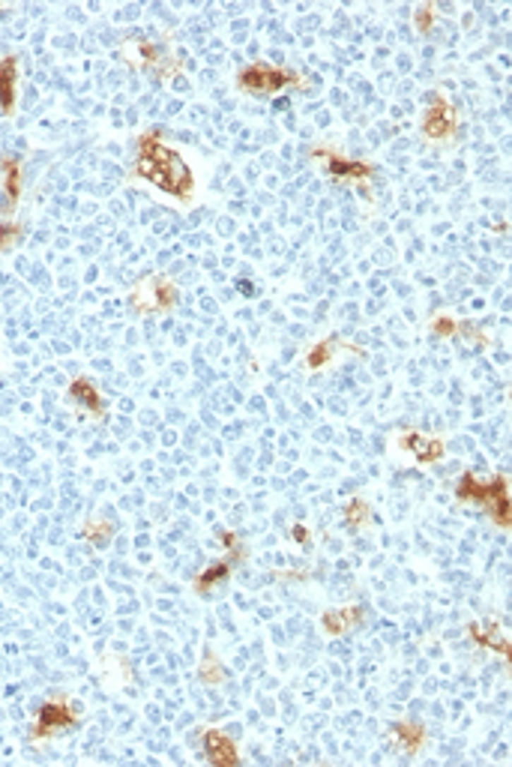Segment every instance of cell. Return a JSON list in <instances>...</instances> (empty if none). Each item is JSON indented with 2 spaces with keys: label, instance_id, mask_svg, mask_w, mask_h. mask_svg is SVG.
Here are the masks:
<instances>
[{
  "label": "cell",
  "instance_id": "obj_1",
  "mask_svg": "<svg viewBox=\"0 0 512 767\" xmlns=\"http://www.w3.org/2000/svg\"><path fill=\"white\" fill-rule=\"evenodd\" d=\"M138 171L147 180H153L159 189L174 192V195H186L192 189V174L183 165V159L177 153H171L165 144H159L156 138H144L141 141V159H138Z\"/></svg>",
  "mask_w": 512,
  "mask_h": 767
},
{
  "label": "cell",
  "instance_id": "obj_2",
  "mask_svg": "<svg viewBox=\"0 0 512 767\" xmlns=\"http://www.w3.org/2000/svg\"><path fill=\"white\" fill-rule=\"evenodd\" d=\"M288 81H294L291 72H279L273 66H252V69H246L240 75V84L249 87V90H258V93H273Z\"/></svg>",
  "mask_w": 512,
  "mask_h": 767
},
{
  "label": "cell",
  "instance_id": "obj_3",
  "mask_svg": "<svg viewBox=\"0 0 512 767\" xmlns=\"http://www.w3.org/2000/svg\"><path fill=\"white\" fill-rule=\"evenodd\" d=\"M204 746H207V759L213 761V764H219V767L237 764V746H234L225 734H219V732H207Z\"/></svg>",
  "mask_w": 512,
  "mask_h": 767
},
{
  "label": "cell",
  "instance_id": "obj_4",
  "mask_svg": "<svg viewBox=\"0 0 512 767\" xmlns=\"http://www.w3.org/2000/svg\"><path fill=\"white\" fill-rule=\"evenodd\" d=\"M72 720L75 716L69 713L66 704H48V708H42V713H40V728H36V734H45V732L60 728V725H69Z\"/></svg>",
  "mask_w": 512,
  "mask_h": 767
},
{
  "label": "cell",
  "instance_id": "obj_5",
  "mask_svg": "<svg viewBox=\"0 0 512 767\" xmlns=\"http://www.w3.org/2000/svg\"><path fill=\"white\" fill-rule=\"evenodd\" d=\"M12 99H16V60L6 57L0 60V105H4V111L12 108Z\"/></svg>",
  "mask_w": 512,
  "mask_h": 767
},
{
  "label": "cell",
  "instance_id": "obj_6",
  "mask_svg": "<svg viewBox=\"0 0 512 767\" xmlns=\"http://www.w3.org/2000/svg\"><path fill=\"white\" fill-rule=\"evenodd\" d=\"M438 108H441L438 115H434V111H431V115H429V123H426V132H429V135H434V138L446 135V132H449V127H453V123H449V108H446V105H438Z\"/></svg>",
  "mask_w": 512,
  "mask_h": 767
},
{
  "label": "cell",
  "instance_id": "obj_7",
  "mask_svg": "<svg viewBox=\"0 0 512 767\" xmlns=\"http://www.w3.org/2000/svg\"><path fill=\"white\" fill-rule=\"evenodd\" d=\"M72 396L75 399H81L84 402V408H90V411H99V396H96V390L87 384V381H75L72 384Z\"/></svg>",
  "mask_w": 512,
  "mask_h": 767
},
{
  "label": "cell",
  "instance_id": "obj_8",
  "mask_svg": "<svg viewBox=\"0 0 512 767\" xmlns=\"http://www.w3.org/2000/svg\"><path fill=\"white\" fill-rule=\"evenodd\" d=\"M407 447H414V450H417V456H419V459H426V462L441 456V444H434V441H422V438H417V435H414V438H407Z\"/></svg>",
  "mask_w": 512,
  "mask_h": 767
},
{
  "label": "cell",
  "instance_id": "obj_9",
  "mask_svg": "<svg viewBox=\"0 0 512 767\" xmlns=\"http://www.w3.org/2000/svg\"><path fill=\"white\" fill-rule=\"evenodd\" d=\"M18 186H21V171H18L16 162H6V192H9L12 201L18 198Z\"/></svg>",
  "mask_w": 512,
  "mask_h": 767
},
{
  "label": "cell",
  "instance_id": "obj_10",
  "mask_svg": "<svg viewBox=\"0 0 512 767\" xmlns=\"http://www.w3.org/2000/svg\"><path fill=\"white\" fill-rule=\"evenodd\" d=\"M333 174H354V177H363V174H369V168L359 165V162H339V159H333Z\"/></svg>",
  "mask_w": 512,
  "mask_h": 767
},
{
  "label": "cell",
  "instance_id": "obj_11",
  "mask_svg": "<svg viewBox=\"0 0 512 767\" xmlns=\"http://www.w3.org/2000/svg\"><path fill=\"white\" fill-rule=\"evenodd\" d=\"M225 573H228V567H210V570L201 575V582H198V587L207 590V587H210V582H216V578H222Z\"/></svg>",
  "mask_w": 512,
  "mask_h": 767
},
{
  "label": "cell",
  "instance_id": "obj_12",
  "mask_svg": "<svg viewBox=\"0 0 512 767\" xmlns=\"http://www.w3.org/2000/svg\"><path fill=\"white\" fill-rule=\"evenodd\" d=\"M327 351H330L327 345H321L318 351H311V357H309V363H311V366H321V363H323V357H327Z\"/></svg>",
  "mask_w": 512,
  "mask_h": 767
}]
</instances>
